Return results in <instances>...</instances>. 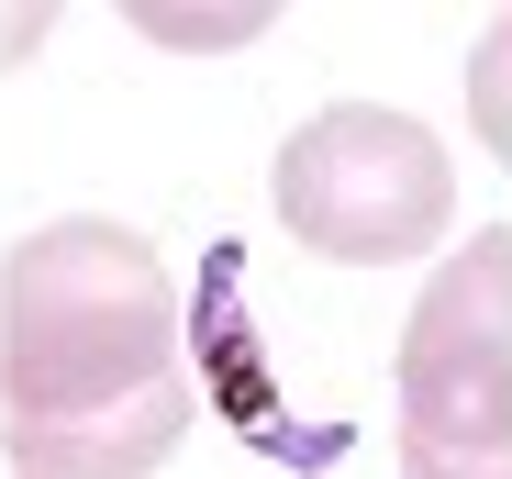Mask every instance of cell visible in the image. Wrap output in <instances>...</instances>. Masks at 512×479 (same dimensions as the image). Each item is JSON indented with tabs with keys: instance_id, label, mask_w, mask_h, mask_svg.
<instances>
[{
	"instance_id": "4",
	"label": "cell",
	"mask_w": 512,
	"mask_h": 479,
	"mask_svg": "<svg viewBox=\"0 0 512 479\" xmlns=\"http://www.w3.org/2000/svg\"><path fill=\"white\" fill-rule=\"evenodd\" d=\"M145 34H167V45H234V34H256V12H145Z\"/></svg>"
},
{
	"instance_id": "5",
	"label": "cell",
	"mask_w": 512,
	"mask_h": 479,
	"mask_svg": "<svg viewBox=\"0 0 512 479\" xmlns=\"http://www.w3.org/2000/svg\"><path fill=\"white\" fill-rule=\"evenodd\" d=\"M501 56H512V23H501Z\"/></svg>"
},
{
	"instance_id": "2",
	"label": "cell",
	"mask_w": 512,
	"mask_h": 479,
	"mask_svg": "<svg viewBox=\"0 0 512 479\" xmlns=\"http://www.w3.org/2000/svg\"><path fill=\"white\" fill-rule=\"evenodd\" d=\"M279 234L323 268H401V257H435L446 223H457V156L435 123L379 112V101H334L312 112L279 168H268Z\"/></svg>"
},
{
	"instance_id": "1",
	"label": "cell",
	"mask_w": 512,
	"mask_h": 479,
	"mask_svg": "<svg viewBox=\"0 0 512 479\" xmlns=\"http://www.w3.org/2000/svg\"><path fill=\"white\" fill-rule=\"evenodd\" d=\"M190 435L179 290L134 223L67 212L0 257V457L12 479H145Z\"/></svg>"
},
{
	"instance_id": "3",
	"label": "cell",
	"mask_w": 512,
	"mask_h": 479,
	"mask_svg": "<svg viewBox=\"0 0 512 479\" xmlns=\"http://www.w3.org/2000/svg\"><path fill=\"white\" fill-rule=\"evenodd\" d=\"M401 479H512V223L435 257L401 324Z\"/></svg>"
}]
</instances>
